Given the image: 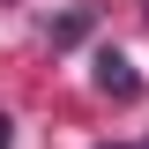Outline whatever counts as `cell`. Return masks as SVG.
Here are the masks:
<instances>
[{"label": "cell", "instance_id": "1", "mask_svg": "<svg viewBox=\"0 0 149 149\" xmlns=\"http://www.w3.org/2000/svg\"><path fill=\"white\" fill-rule=\"evenodd\" d=\"M90 82H97L104 97H119V104H127V97H142V74H134V60H127V52H112V45L90 60Z\"/></svg>", "mask_w": 149, "mask_h": 149}, {"label": "cell", "instance_id": "2", "mask_svg": "<svg viewBox=\"0 0 149 149\" xmlns=\"http://www.w3.org/2000/svg\"><path fill=\"white\" fill-rule=\"evenodd\" d=\"M90 22H97L90 8H74V15H60V22H52V45H82V37H90Z\"/></svg>", "mask_w": 149, "mask_h": 149}, {"label": "cell", "instance_id": "3", "mask_svg": "<svg viewBox=\"0 0 149 149\" xmlns=\"http://www.w3.org/2000/svg\"><path fill=\"white\" fill-rule=\"evenodd\" d=\"M8 142H15V119H8V112H0V149H8Z\"/></svg>", "mask_w": 149, "mask_h": 149}]
</instances>
